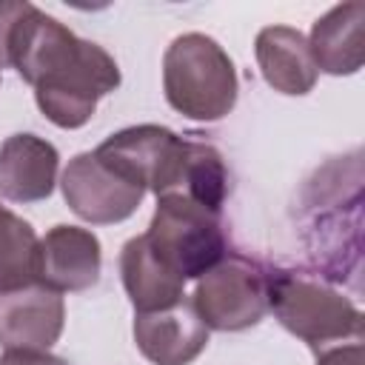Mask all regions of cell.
Masks as SVG:
<instances>
[{"label":"cell","instance_id":"obj_9","mask_svg":"<svg viewBox=\"0 0 365 365\" xmlns=\"http://www.w3.org/2000/svg\"><path fill=\"white\" fill-rule=\"evenodd\" d=\"M63 297L46 282L0 291V345L6 351H48L63 334Z\"/></svg>","mask_w":365,"mask_h":365},{"label":"cell","instance_id":"obj_10","mask_svg":"<svg viewBox=\"0 0 365 365\" xmlns=\"http://www.w3.org/2000/svg\"><path fill=\"white\" fill-rule=\"evenodd\" d=\"M134 342L154 365H188L208 345V328L188 297L134 317Z\"/></svg>","mask_w":365,"mask_h":365},{"label":"cell","instance_id":"obj_17","mask_svg":"<svg viewBox=\"0 0 365 365\" xmlns=\"http://www.w3.org/2000/svg\"><path fill=\"white\" fill-rule=\"evenodd\" d=\"M31 3H17V0H0V68H9V40L17 26V20L29 11Z\"/></svg>","mask_w":365,"mask_h":365},{"label":"cell","instance_id":"obj_19","mask_svg":"<svg viewBox=\"0 0 365 365\" xmlns=\"http://www.w3.org/2000/svg\"><path fill=\"white\" fill-rule=\"evenodd\" d=\"M362 359H365L362 342H351V345H339V348L319 354L317 365H362Z\"/></svg>","mask_w":365,"mask_h":365},{"label":"cell","instance_id":"obj_6","mask_svg":"<svg viewBox=\"0 0 365 365\" xmlns=\"http://www.w3.org/2000/svg\"><path fill=\"white\" fill-rule=\"evenodd\" d=\"M191 302L205 328H251L268 311V268L251 257L225 254L200 277Z\"/></svg>","mask_w":365,"mask_h":365},{"label":"cell","instance_id":"obj_15","mask_svg":"<svg viewBox=\"0 0 365 365\" xmlns=\"http://www.w3.org/2000/svg\"><path fill=\"white\" fill-rule=\"evenodd\" d=\"M120 274H123L125 294L134 302L137 314L168 308V305H174L177 299L185 297L182 294L185 279H180L174 271H168L157 259V254L148 248L145 237H134L123 245Z\"/></svg>","mask_w":365,"mask_h":365},{"label":"cell","instance_id":"obj_12","mask_svg":"<svg viewBox=\"0 0 365 365\" xmlns=\"http://www.w3.org/2000/svg\"><path fill=\"white\" fill-rule=\"evenodd\" d=\"M60 154L34 134H14L0 145V197L11 202H40L54 191Z\"/></svg>","mask_w":365,"mask_h":365},{"label":"cell","instance_id":"obj_5","mask_svg":"<svg viewBox=\"0 0 365 365\" xmlns=\"http://www.w3.org/2000/svg\"><path fill=\"white\" fill-rule=\"evenodd\" d=\"M222 211L205 208L182 194L157 197V211L143 234L157 259L180 279L202 277L225 257Z\"/></svg>","mask_w":365,"mask_h":365},{"label":"cell","instance_id":"obj_1","mask_svg":"<svg viewBox=\"0 0 365 365\" xmlns=\"http://www.w3.org/2000/svg\"><path fill=\"white\" fill-rule=\"evenodd\" d=\"M9 66L34 88L40 111L60 128L86 125L97 100L120 86V68L106 48L80 40L37 6H29L11 31Z\"/></svg>","mask_w":365,"mask_h":365},{"label":"cell","instance_id":"obj_11","mask_svg":"<svg viewBox=\"0 0 365 365\" xmlns=\"http://www.w3.org/2000/svg\"><path fill=\"white\" fill-rule=\"evenodd\" d=\"M100 240L77 225H54L40 240V282L54 291H88L100 279Z\"/></svg>","mask_w":365,"mask_h":365},{"label":"cell","instance_id":"obj_8","mask_svg":"<svg viewBox=\"0 0 365 365\" xmlns=\"http://www.w3.org/2000/svg\"><path fill=\"white\" fill-rule=\"evenodd\" d=\"M63 197L68 208L94 225H111L128 220L140 202L145 188L123 174L117 165L103 160L97 151L77 154L63 171Z\"/></svg>","mask_w":365,"mask_h":365},{"label":"cell","instance_id":"obj_14","mask_svg":"<svg viewBox=\"0 0 365 365\" xmlns=\"http://www.w3.org/2000/svg\"><path fill=\"white\" fill-rule=\"evenodd\" d=\"M257 63L265 83L282 94H308L317 83V63L308 40L291 26H268L257 34Z\"/></svg>","mask_w":365,"mask_h":365},{"label":"cell","instance_id":"obj_7","mask_svg":"<svg viewBox=\"0 0 365 365\" xmlns=\"http://www.w3.org/2000/svg\"><path fill=\"white\" fill-rule=\"evenodd\" d=\"M94 151L123 174H128L134 182H140L145 191L163 197L174 194L182 180L188 140L163 125H131L111 134Z\"/></svg>","mask_w":365,"mask_h":365},{"label":"cell","instance_id":"obj_4","mask_svg":"<svg viewBox=\"0 0 365 365\" xmlns=\"http://www.w3.org/2000/svg\"><path fill=\"white\" fill-rule=\"evenodd\" d=\"M163 88L180 114L191 120H220L237 103V71L217 40L188 31L180 34L163 57Z\"/></svg>","mask_w":365,"mask_h":365},{"label":"cell","instance_id":"obj_16","mask_svg":"<svg viewBox=\"0 0 365 365\" xmlns=\"http://www.w3.org/2000/svg\"><path fill=\"white\" fill-rule=\"evenodd\" d=\"M40 279V240L17 214L0 208V291Z\"/></svg>","mask_w":365,"mask_h":365},{"label":"cell","instance_id":"obj_3","mask_svg":"<svg viewBox=\"0 0 365 365\" xmlns=\"http://www.w3.org/2000/svg\"><path fill=\"white\" fill-rule=\"evenodd\" d=\"M268 308L317 354L362 342V311L314 274L268 268Z\"/></svg>","mask_w":365,"mask_h":365},{"label":"cell","instance_id":"obj_2","mask_svg":"<svg viewBox=\"0 0 365 365\" xmlns=\"http://www.w3.org/2000/svg\"><path fill=\"white\" fill-rule=\"evenodd\" d=\"M345 163H328L305 191V245L314 265L342 282L359 274V208L362 171L345 182Z\"/></svg>","mask_w":365,"mask_h":365},{"label":"cell","instance_id":"obj_18","mask_svg":"<svg viewBox=\"0 0 365 365\" xmlns=\"http://www.w3.org/2000/svg\"><path fill=\"white\" fill-rule=\"evenodd\" d=\"M0 365H68V362L48 351H6L0 356Z\"/></svg>","mask_w":365,"mask_h":365},{"label":"cell","instance_id":"obj_20","mask_svg":"<svg viewBox=\"0 0 365 365\" xmlns=\"http://www.w3.org/2000/svg\"><path fill=\"white\" fill-rule=\"evenodd\" d=\"M0 208H3V205H0Z\"/></svg>","mask_w":365,"mask_h":365},{"label":"cell","instance_id":"obj_13","mask_svg":"<svg viewBox=\"0 0 365 365\" xmlns=\"http://www.w3.org/2000/svg\"><path fill=\"white\" fill-rule=\"evenodd\" d=\"M308 48L317 63V71L319 68L328 74L359 71L365 60V3L351 0L322 14L311 29Z\"/></svg>","mask_w":365,"mask_h":365}]
</instances>
